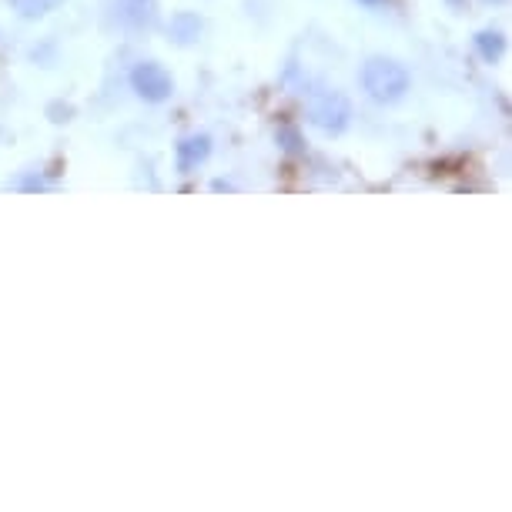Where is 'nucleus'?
<instances>
[{"label": "nucleus", "instance_id": "nucleus-1", "mask_svg": "<svg viewBox=\"0 0 512 512\" xmlns=\"http://www.w3.org/2000/svg\"><path fill=\"white\" fill-rule=\"evenodd\" d=\"M362 88L369 91L372 101L395 104L402 101L412 88V74L405 71V64L392 61V57H372L362 67Z\"/></svg>", "mask_w": 512, "mask_h": 512}, {"label": "nucleus", "instance_id": "nucleus-2", "mask_svg": "<svg viewBox=\"0 0 512 512\" xmlns=\"http://www.w3.org/2000/svg\"><path fill=\"white\" fill-rule=\"evenodd\" d=\"M349 118H352V104L345 94H338V91L315 94L312 104H308V121L325 134H342L345 128H349Z\"/></svg>", "mask_w": 512, "mask_h": 512}, {"label": "nucleus", "instance_id": "nucleus-3", "mask_svg": "<svg viewBox=\"0 0 512 512\" xmlns=\"http://www.w3.org/2000/svg\"><path fill=\"white\" fill-rule=\"evenodd\" d=\"M131 88L138 91V98L158 104V101H168L171 98V91H175V81H171V74L164 71L161 64L141 61L131 71Z\"/></svg>", "mask_w": 512, "mask_h": 512}, {"label": "nucleus", "instance_id": "nucleus-4", "mask_svg": "<svg viewBox=\"0 0 512 512\" xmlns=\"http://www.w3.org/2000/svg\"><path fill=\"white\" fill-rule=\"evenodd\" d=\"M114 14L124 27H134V31H144L158 21V4L154 0H114Z\"/></svg>", "mask_w": 512, "mask_h": 512}, {"label": "nucleus", "instance_id": "nucleus-5", "mask_svg": "<svg viewBox=\"0 0 512 512\" xmlns=\"http://www.w3.org/2000/svg\"><path fill=\"white\" fill-rule=\"evenodd\" d=\"M211 154V138L208 134H188V138L178 141V171H195L198 164H205Z\"/></svg>", "mask_w": 512, "mask_h": 512}, {"label": "nucleus", "instance_id": "nucleus-6", "mask_svg": "<svg viewBox=\"0 0 512 512\" xmlns=\"http://www.w3.org/2000/svg\"><path fill=\"white\" fill-rule=\"evenodd\" d=\"M168 34H171V41H175V44H195L201 37V17L188 14V11L175 14V17H171Z\"/></svg>", "mask_w": 512, "mask_h": 512}, {"label": "nucleus", "instance_id": "nucleus-7", "mask_svg": "<svg viewBox=\"0 0 512 512\" xmlns=\"http://www.w3.org/2000/svg\"><path fill=\"white\" fill-rule=\"evenodd\" d=\"M476 51L482 54V61L496 64L502 51H506V37L499 31H482V34H476Z\"/></svg>", "mask_w": 512, "mask_h": 512}, {"label": "nucleus", "instance_id": "nucleus-8", "mask_svg": "<svg viewBox=\"0 0 512 512\" xmlns=\"http://www.w3.org/2000/svg\"><path fill=\"white\" fill-rule=\"evenodd\" d=\"M11 7L21 17H44L61 7V0H11Z\"/></svg>", "mask_w": 512, "mask_h": 512}, {"label": "nucleus", "instance_id": "nucleus-9", "mask_svg": "<svg viewBox=\"0 0 512 512\" xmlns=\"http://www.w3.org/2000/svg\"><path fill=\"white\" fill-rule=\"evenodd\" d=\"M51 114H54L51 121H57V124H61V121H71V108H67V104H64V108H61V104H51Z\"/></svg>", "mask_w": 512, "mask_h": 512}, {"label": "nucleus", "instance_id": "nucleus-10", "mask_svg": "<svg viewBox=\"0 0 512 512\" xmlns=\"http://www.w3.org/2000/svg\"><path fill=\"white\" fill-rule=\"evenodd\" d=\"M362 4H372L375 7V4H385V0H362Z\"/></svg>", "mask_w": 512, "mask_h": 512}, {"label": "nucleus", "instance_id": "nucleus-11", "mask_svg": "<svg viewBox=\"0 0 512 512\" xmlns=\"http://www.w3.org/2000/svg\"><path fill=\"white\" fill-rule=\"evenodd\" d=\"M449 4H456V7H459V4H462V0H449Z\"/></svg>", "mask_w": 512, "mask_h": 512}, {"label": "nucleus", "instance_id": "nucleus-12", "mask_svg": "<svg viewBox=\"0 0 512 512\" xmlns=\"http://www.w3.org/2000/svg\"><path fill=\"white\" fill-rule=\"evenodd\" d=\"M492 4H496V0H492Z\"/></svg>", "mask_w": 512, "mask_h": 512}]
</instances>
